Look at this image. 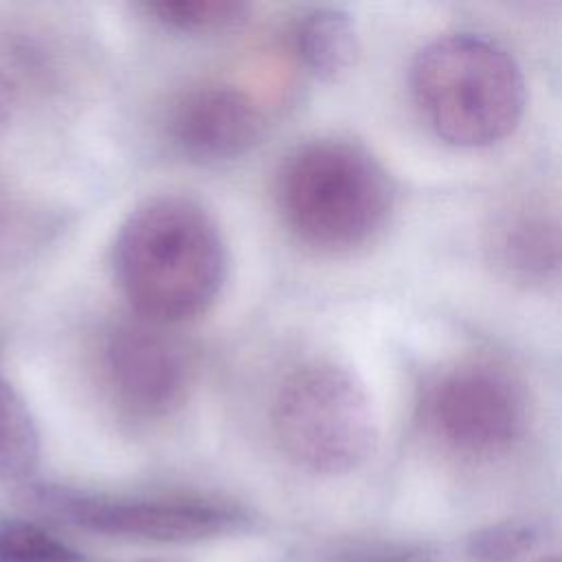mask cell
Here are the masks:
<instances>
[{"mask_svg":"<svg viewBox=\"0 0 562 562\" xmlns=\"http://www.w3.org/2000/svg\"><path fill=\"white\" fill-rule=\"evenodd\" d=\"M13 105H15V88H13V81L9 79V75L4 72V68L0 66V134L4 132V127L11 119Z\"/></svg>","mask_w":562,"mask_h":562,"instance_id":"15","label":"cell"},{"mask_svg":"<svg viewBox=\"0 0 562 562\" xmlns=\"http://www.w3.org/2000/svg\"><path fill=\"white\" fill-rule=\"evenodd\" d=\"M294 44L303 66L321 81L345 77L360 55L356 22L340 9H316L307 13L296 26Z\"/></svg>","mask_w":562,"mask_h":562,"instance_id":"10","label":"cell"},{"mask_svg":"<svg viewBox=\"0 0 562 562\" xmlns=\"http://www.w3.org/2000/svg\"><path fill=\"white\" fill-rule=\"evenodd\" d=\"M123 562H182L176 558H151V560H123Z\"/></svg>","mask_w":562,"mask_h":562,"instance_id":"16","label":"cell"},{"mask_svg":"<svg viewBox=\"0 0 562 562\" xmlns=\"http://www.w3.org/2000/svg\"><path fill=\"white\" fill-rule=\"evenodd\" d=\"M0 562H83L81 553L26 520L0 522Z\"/></svg>","mask_w":562,"mask_h":562,"instance_id":"14","label":"cell"},{"mask_svg":"<svg viewBox=\"0 0 562 562\" xmlns=\"http://www.w3.org/2000/svg\"><path fill=\"white\" fill-rule=\"evenodd\" d=\"M426 417L446 446L465 454H492L522 435L527 404L509 373L472 362L450 369L432 384Z\"/></svg>","mask_w":562,"mask_h":562,"instance_id":"6","label":"cell"},{"mask_svg":"<svg viewBox=\"0 0 562 562\" xmlns=\"http://www.w3.org/2000/svg\"><path fill=\"white\" fill-rule=\"evenodd\" d=\"M29 501L92 533L143 542H198L233 531L237 509L198 498L108 496L61 485H33Z\"/></svg>","mask_w":562,"mask_h":562,"instance_id":"5","label":"cell"},{"mask_svg":"<svg viewBox=\"0 0 562 562\" xmlns=\"http://www.w3.org/2000/svg\"><path fill=\"white\" fill-rule=\"evenodd\" d=\"M145 9L162 26L191 35L224 33L248 15V4L239 0H151Z\"/></svg>","mask_w":562,"mask_h":562,"instance_id":"12","label":"cell"},{"mask_svg":"<svg viewBox=\"0 0 562 562\" xmlns=\"http://www.w3.org/2000/svg\"><path fill=\"white\" fill-rule=\"evenodd\" d=\"M411 88L435 134L457 147L498 143L525 110V79L516 59L472 33L426 44L413 61Z\"/></svg>","mask_w":562,"mask_h":562,"instance_id":"3","label":"cell"},{"mask_svg":"<svg viewBox=\"0 0 562 562\" xmlns=\"http://www.w3.org/2000/svg\"><path fill=\"white\" fill-rule=\"evenodd\" d=\"M544 540V525L531 518H514L487 525L468 538L465 553L476 562H514Z\"/></svg>","mask_w":562,"mask_h":562,"instance_id":"13","label":"cell"},{"mask_svg":"<svg viewBox=\"0 0 562 562\" xmlns=\"http://www.w3.org/2000/svg\"><path fill=\"white\" fill-rule=\"evenodd\" d=\"M272 428L281 450L316 474L351 472L378 443L375 408L364 384L329 360L288 373L272 404Z\"/></svg>","mask_w":562,"mask_h":562,"instance_id":"4","label":"cell"},{"mask_svg":"<svg viewBox=\"0 0 562 562\" xmlns=\"http://www.w3.org/2000/svg\"><path fill=\"white\" fill-rule=\"evenodd\" d=\"M494 263L522 283L562 277V213L542 204H520L490 228Z\"/></svg>","mask_w":562,"mask_h":562,"instance_id":"9","label":"cell"},{"mask_svg":"<svg viewBox=\"0 0 562 562\" xmlns=\"http://www.w3.org/2000/svg\"><path fill=\"white\" fill-rule=\"evenodd\" d=\"M266 114L241 88L206 83L184 92L169 114L176 147L204 162L233 160L255 149L266 136Z\"/></svg>","mask_w":562,"mask_h":562,"instance_id":"8","label":"cell"},{"mask_svg":"<svg viewBox=\"0 0 562 562\" xmlns=\"http://www.w3.org/2000/svg\"><path fill=\"white\" fill-rule=\"evenodd\" d=\"M149 321L119 323L105 338L103 367L116 400L138 417L173 413L189 389L184 349Z\"/></svg>","mask_w":562,"mask_h":562,"instance_id":"7","label":"cell"},{"mask_svg":"<svg viewBox=\"0 0 562 562\" xmlns=\"http://www.w3.org/2000/svg\"><path fill=\"white\" fill-rule=\"evenodd\" d=\"M40 461V432L35 419L0 373V479L24 481L33 474Z\"/></svg>","mask_w":562,"mask_h":562,"instance_id":"11","label":"cell"},{"mask_svg":"<svg viewBox=\"0 0 562 562\" xmlns=\"http://www.w3.org/2000/svg\"><path fill=\"white\" fill-rule=\"evenodd\" d=\"M112 266L138 318L176 325L213 305L228 255L215 217L198 200L160 193L127 213L114 237Z\"/></svg>","mask_w":562,"mask_h":562,"instance_id":"1","label":"cell"},{"mask_svg":"<svg viewBox=\"0 0 562 562\" xmlns=\"http://www.w3.org/2000/svg\"><path fill=\"white\" fill-rule=\"evenodd\" d=\"M277 202L301 241L325 252H347L382 231L393 209V184L364 147L318 138L283 160Z\"/></svg>","mask_w":562,"mask_h":562,"instance_id":"2","label":"cell"}]
</instances>
